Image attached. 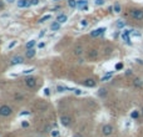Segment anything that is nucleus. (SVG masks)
<instances>
[{
    "label": "nucleus",
    "instance_id": "43",
    "mask_svg": "<svg viewBox=\"0 0 143 137\" xmlns=\"http://www.w3.org/2000/svg\"><path fill=\"white\" fill-rule=\"evenodd\" d=\"M3 6H4V5H3V3H0V9H2Z\"/></svg>",
    "mask_w": 143,
    "mask_h": 137
},
{
    "label": "nucleus",
    "instance_id": "16",
    "mask_svg": "<svg viewBox=\"0 0 143 137\" xmlns=\"http://www.w3.org/2000/svg\"><path fill=\"white\" fill-rule=\"evenodd\" d=\"M88 20H86V19H83V20H80V23H79V29H86L87 26H88Z\"/></svg>",
    "mask_w": 143,
    "mask_h": 137
},
{
    "label": "nucleus",
    "instance_id": "20",
    "mask_svg": "<svg viewBox=\"0 0 143 137\" xmlns=\"http://www.w3.org/2000/svg\"><path fill=\"white\" fill-rule=\"evenodd\" d=\"M66 90H70V89H66V87H64V86H56V91L58 92H64V91H66Z\"/></svg>",
    "mask_w": 143,
    "mask_h": 137
},
{
    "label": "nucleus",
    "instance_id": "9",
    "mask_svg": "<svg viewBox=\"0 0 143 137\" xmlns=\"http://www.w3.org/2000/svg\"><path fill=\"white\" fill-rule=\"evenodd\" d=\"M23 62H24V59H23L22 56H15V57H13L12 61H10L12 65H20V64H23Z\"/></svg>",
    "mask_w": 143,
    "mask_h": 137
},
{
    "label": "nucleus",
    "instance_id": "22",
    "mask_svg": "<svg viewBox=\"0 0 143 137\" xmlns=\"http://www.w3.org/2000/svg\"><path fill=\"white\" fill-rule=\"evenodd\" d=\"M74 54H76L77 56H82V54H83V50H82L80 47H78V49H76V50H74Z\"/></svg>",
    "mask_w": 143,
    "mask_h": 137
},
{
    "label": "nucleus",
    "instance_id": "8",
    "mask_svg": "<svg viewBox=\"0 0 143 137\" xmlns=\"http://www.w3.org/2000/svg\"><path fill=\"white\" fill-rule=\"evenodd\" d=\"M32 5L30 0H18V6L19 8H29Z\"/></svg>",
    "mask_w": 143,
    "mask_h": 137
},
{
    "label": "nucleus",
    "instance_id": "2",
    "mask_svg": "<svg viewBox=\"0 0 143 137\" xmlns=\"http://www.w3.org/2000/svg\"><path fill=\"white\" fill-rule=\"evenodd\" d=\"M13 113V108L8 105H2L0 106V116H3V117H8Z\"/></svg>",
    "mask_w": 143,
    "mask_h": 137
},
{
    "label": "nucleus",
    "instance_id": "33",
    "mask_svg": "<svg viewBox=\"0 0 143 137\" xmlns=\"http://www.w3.org/2000/svg\"><path fill=\"white\" fill-rule=\"evenodd\" d=\"M33 71H34V69H29V70H24L23 74H30V72H33Z\"/></svg>",
    "mask_w": 143,
    "mask_h": 137
},
{
    "label": "nucleus",
    "instance_id": "38",
    "mask_svg": "<svg viewBox=\"0 0 143 137\" xmlns=\"http://www.w3.org/2000/svg\"><path fill=\"white\" fill-rule=\"evenodd\" d=\"M44 46H45V44H44V43H40V44L38 45V47H39V49H43Z\"/></svg>",
    "mask_w": 143,
    "mask_h": 137
},
{
    "label": "nucleus",
    "instance_id": "6",
    "mask_svg": "<svg viewBox=\"0 0 143 137\" xmlns=\"http://www.w3.org/2000/svg\"><path fill=\"white\" fill-rule=\"evenodd\" d=\"M104 31H106V28H99V29H96V30H93V31L90 33V36H92V38L100 36L102 34H104Z\"/></svg>",
    "mask_w": 143,
    "mask_h": 137
},
{
    "label": "nucleus",
    "instance_id": "39",
    "mask_svg": "<svg viewBox=\"0 0 143 137\" xmlns=\"http://www.w3.org/2000/svg\"><path fill=\"white\" fill-rule=\"evenodd\" d=\"M126 75H127V76L132 75V71H130V70H127V71H126Z\"/></svg>",
    "mask_w": 143,
    "mask_h": 137
},
{
    "label": "nucleus",
    "instance_id": "27",
    "mask_svg": "<svg viewBox=\"0 0 143 137\" xmlns=\"http://www.w3.org/2000/svg\"><path fill=\"white\" fill-rule=\"evenodd\" d=\"M103 4H104V0H96V5H97V6H98V5L100 6V5H103Z\"/></svg>",
    "mask_w": 143,
    "mask_h": 137
},
{
    "label": "nucleus",
    "instance_id": "11",
    "mask_svg": "<svg viewBox=\"0 0 143 137\" xmlns=\"http://www.w3.org/2000/svg\"><path fill=\"white\" fill-rule=\"evenodd\" d=\"M84 85H86L87 87H94V86H96V81H94L93 79H87V80L84 81Z\"/></svg>",
    "mask_w": 143,
    "mask_h": 137
},
{
    "label": "nucleus",
    "instance_id": "25",
    "mask_svg": "<svg viewBox=\"0 0 143 137\" xmlns=\"http://www.w3.org/2000/svg\"><path fill=\"white\" fill-rule=\"evenodd\" d=\"M130 117H132V118H138V117H139V112H138V111H133V112L130 113Z\"/></svg>",
    "mask_w": 143,
    "mask_h": 137
},
{
    "label": "nucleus",
    "instance_id": "26",
    "mask_svg": "<svg viewBox=\"0 0 143 137\" xmlns=\"http://www.w3.org/2000/svg\"><path fill=\"white\" fill-rule=\"evenodd\" d=\"M14 98H15L16 101H20V100H23V95H20V93H16V95L14 96Z\"/></svg>",
    "mask_w": 143,
    "mask_h": 137
},
{
    "label": "nucleus",
    "instance_id": "5",
    "mask_svg": "<svg viewBox=\"0 0 143 137\" xmlns=\"http://www.w3.org/2000/svg\"><path fill=\"white\" fill-rule=\"evenodd\" d=\"M25 85L29 87V89H34L36 86V81L34 77H26L25 79Z\"/></svg>",
    "mask_w": 143,
    "mask_h": 137
},
{
    "label": "nucleus",
    "instance_id": "41",
    "mask_svg": "<svg viewBox=\"0 0 143 137\" xmlns=\"http://www.w3.org/2000/svg\"><path fill=\"white\" fill-rule=\"evenodd\" d=\"M44 34H45V30H43V31H42V33H40V35H39V36H43V35H44Z\"/></svg>",
    "mask_w": 143,
    "mask_h": 137
},
{
    "label": "nucleus",
    "instance_id": "13",
    "mask_svg": "<svg viewBox=\"0 0 143 137\" xmlns=\"http://www.w3.org/2000/svg\"><path fill=\"white\" fill-rule=\"evenodd\" d=\"M133 85H134L136 87H142V86H143V81H142L140 79L136 77V79L133 80Z\"/></svg>",
    "mask_w": 143,
    "mask_h": 137
},
{
    "label": "nucleus",
    "instance_id": "45",
    "mask_svg": "<svg viewBox=\"0 0 143 137\" xmlns=\"http://www.w3.org/2000/svg\"><path fill=\"white\" fill-rule=\"evenodd\" d=\"M54 1H56V0H54Z\"/></svg>",
    "mask_w": 143,
    "mask_h": 137
},
{
    "label": "nucleus",
    "instance_id": "23",
    "mask_svg": "<svg viewBox=\"0 0 143 137\" xmlns=\"http://www.w3.org/2000/svg\"><path fill=\"white\" fill-rule=\"evenodd\" d=\"M112 75H113V72H109V74H107L106 76H103V77H102V81H107V80H109V79L112 77Z\"/></svg>",
    "mask_w": 143,
    "mask_h": 137
},
{
    "label": "nucleus",
    "instance_id": "42",
    "mask_svg": "<svg viewBox=\"0 0 143 137\" xmlns=\"http://www.w3.org/2000/svg\"><path fill=\"white\" fill-rule=\"evenodd\" d=\"M6 1H8V3H10V4H12V3H14V1H15V0H6Z\"/></svg>",
    "mask_w": 143,
    "mask_h": 137
},
{
    "label": "nucleus",
    "instance_id": "15",
    "mask_svg": "<svg viewBox=\"0 0 143 137\" xmlns=\"http://www.w3.org/2000/svg\"><path fill=\"white\" fill-rule=\"evenodd\" d=\"M50 29H52V30H54V31H58V30L60 29V23H58V21L53 23V24L50 25Z\"/></svg>",
    "mask_w": 143,
    "mask_h": 137
},
{
    "label": "nucleus",
    "instance_id": "44",
    "mask_svg": "<svg viewBox=\"0 0 143 137\" xmlns=\"http://www.w3.org/2000/svg\"><path fill=\"white\" fill-rule=\"evenodd\" d=\"M140 112H142V115H143V107H142V110H140Z\"/></svg>",
    "mask_w": 143,
    "mask_h": 137
},
{
    "label": "nucleus",
    "instance_id": "29",
    "mask_svg": "<svg viewBox=\"0 0 143 137\" xmlns=\"http://www.w3.org/2000/svg\"><path fill=\"white\" fill-rule=\"evenodd\" d=\"M122 69H123V64L122 62H119V64L116 65V70H122Z\"/></svg>",
    "mask_w": 143,
    "mask_h": 137
},
{
    "label": "nucleus",
    "instance_id": "19",
    "mask_svg": "<svg viewBox=\"0 0 143 137\" xmlns=\"http://www.w3.org/2000/svg\"><path fill=\"white\" fill-rule=\"evenodd\" d=\"M50 18H52V15H50V14H48V15H44V16H43V18H42V19L39 20V23H44V21L49 20Z\"/></svg>",
    "mask_w": 143,
    "mask_h": 137
},
{
    "label": "nucleus",
    "instance_id": "21",
    "mask_svg": "<svg viewBox=\"0 0 143 137\" xmlns=\"http://www.w3.org/2000/svg\"><path fill=\"white\" fill-rule=\"evenodd\" d=\"M113 10H114V13H120V5L119 4H114Z\"/></svg>",
    "mask_w": 143,
    "mask_h": 137
},
{
    "label": "nucleus",
    "instance_id": "10",
    "mask_svg": "<svg viewBox=\"0 0 143 137\" xmlns=\"http://www.w3.org/2000/svg\"><path fill=\"white\" fill-rule=\"evenodd\" d=\"M66 20H68V16H66V15H64V14H60V15H58V16H56V21H58V23H60V24L65 23Z\"/></svg>",
    "mask_w": 143,
    "mask_h": 137
},
{
    "label": "nucleus",
    "instance_id": "18",
    "mask_svg": "<svg viewBox=\"0 0 143 137\" xmlns=\"http://www.w3.org/2000/svg\"><path fill=\"white\" fill-rule=\"evenodd\" d=\"M68 5L70 8H76L77 6V1H76V0H68Z\"/></svg>",
    "mask_w": 143,
    "mask_h": 137
},
{
    "label": "nucleus",
    "instance_id": "12",
    "mask_svg": "<svg viewBox=\"0 0 143 137\" xmlns=\"http://www.w3.org/2000/svg\"><path fill=\"white\" fill-rule=\"evenodd\" d=\"M35 56V49H26V57L32 59Z\"/></svg>",
    "mask_w": 143,
    "mask_h": 137
},
{
    "label": "nucleus",
    "instance_id": "36",
    "mask_svg": "<svg viewBox=\"0 0 143 137\" xmlns=\"http://www.w3.org/2000/svg\"><path fill=\"white\" fill-rule=\"evenodd\" d=\"M38 108H40V110H45V108H46V106H45V105H39V106H38Z\"/></svg>",
    "mask_w": 143,
    "mask_h": 137
},
{
    "label": "nucleus",
    "instance_id": "4",
    "mask_svg": "<svg viewBox=\"0 0 143 137\" xmlns=\"http://www.w3.org/2000/svg\"><path fill=\"white\" fill-rule=\"evenodd\" d=\"M60 122H62V125H63V126L68 127V126H70V125H72V118H70L69 116H66V115H63V116L60 117Z\"/></svg>",
    "mask_w": 143,
    "mask_h": 137
},
{
    "label": "nucleus",
    "instance_id": "31",
    "mask_svg": "<svg viewBox=\"0 0 143 137\" xmlns=\"http://www.w3.org/2000/svg\"><path fill=\"white\" fill-rule=\"evenodd\" d=\"M74 93H76V95H83L84 92H83L82 90H74Z\"/></svg>",
    "mask_w": 143,
    "mask_h": 137
},
{
    "label": "nucleus",
    "instance_id": "3",
    "mask_svg": "<svg viewBox=\"0 0 143 137\" xmlns=\"http://www.w3.org/2000/svg\"><path fill=\"white\" fill-rule=\"evenodd\" d=\"M102 132L104 136H110L113 133V126L112 125H104L102 127Z\"/></svg>",
    "mask_w": 143,
    "mask_h": 137
},
{
    "label": "nucleus",
    "instance_id": "7",
    "mask_svg": "<svg viewBox=\"0 0 143 137\" xmlns=\"http://www.w3.org/2000/svg\"><path fill=\"white\" fill-rule=\"evenodd\" d=\"M87 56H88L89 60H96V59H98V51H97L96 49H92V50L88 51Z\"/></svg>",
    "mask_w": 143,
    "mask_h": 137
},
{
    "label": "nucleus",
    "instance_id": "1",
    "mask_svg": "<svg viewBox=\"0 0 143 137\" xmlns=\"http://www.w3.org/2000/svg\"><path fill=\"white\" fill-rule=\"evenodd\" d=\"M130 16L137 21H142L143 20V9H132Z\"/></svg>",
    "mask_w": 143,
    "mask_h": 137
},
{
    "label": "nucleus",
    "instance_id": "17",
    "mask_svg": "<svg viewBox=\"0 0 143 137\" xmlns=\"http://www.w3.org/2000/svg\"><path fill=\"white\" fill-rule=\"evenodd\" d=\"M35 44H36L35 40H30V41H28V43H26V49H34Z\"/></svg>",
    "mask_w": 143,
    "mask_h": 137
},
{
    "label": "nucleus",
    "instance_id": "32",
    "mask_svg": "<svg viewBox=\"0 0 143 137\" xmlns=\"http://www.w3.org/2000/svg\"><path fill=\"white\" fill-rule=\"evenodd\" d=\"M30 3H32V5H38L39 4V0H30Z\"/></svg>",
    "mask_w": 143,
    "mask_h": 137
},
{
    "label": "nucleus",
    "instance_id": "37",
    "mask_svg": "<svg viewBox=\"0 0 143 137\" xmlns=\"http://www.w3.org/2000/svg\"><path fill=\"white\" fill-rule=\"evenodd\" d=\"M29 113H30L29 111H23V112L20 113V116H25V115H29Z\"/></svg>",
    "mask_w": 143,
    "mask_h": 137
},
{
    "label": "nucleus",
    "instance_id": "40",
    "mask_svg": "<svg viewBox=\"0 0 143 137\" xmlns=\"http://www.w3.org/2000/svg\"><path fill=\"white\" fill-rule=\"evenodd\" d=\"M136 61H137L138 64H140V65H143V60H140V59H137Z\"/></svg>",
    "mask_w": 143,
    "mask_h": 137
},
{
    "label": "nucleus",
    "instance_id": "28",
    "mask_svg": "<svg viewBox=\"0 0 143 137\" xmlns=\"http://www.w3.org/2000/svg\"><path fill=\"white\" fill-rule=\"evenodd\" d=\"M124 26V23L122 21V20H118V23H117V28H123Z\"/></svg>",
    "mask_w": 143,
    "mask_h": 137
},
{
    "label": "nucleus",
    "instance_id": "30",
    "mask_svg": "<svg viewBox=\"0 0 143 137\" xmlns=\"http://www.w3.org/2000/svg\"><path fill=\"white\" fill-rule=\"evenodd\" d=\"M52 136H53V137H56V136H59V131H58V130H54V131L52 132Z\"/></svg>",
    "mask_w": 143,
    "mask_h": 137
},
{
    "label": "nucleus",
    "instance_id": "24",
    "mask_svg": "<svg viewBox=\"0 0 143 137\" xmlns=\"http://www.w3.org/2000/svg\"><path fill=\"white\" fill-rule=\"evenodd\" d=\"M16 44H18V41H16V40H13V41H12V43L8 45V49H9V50H10V49H13V47H14Z\"/></svg>",
    "mask_w": 143,
    "mask_h": 137
},
{
    "label": "nucleus",
    "instance_id": "34",
    "mask_svg": "<svg viewBox=\"0 0 143 137\" xmlns=\"http://www.w3.org/2000/svg\"><path fill=\"white\" fill-rule=\"evenodd\" d=\"M44 93H45L46 96H49V95H50V89H45V90H44Z\"/></svg>",
    "mask_w": 143,
    "mask_h": 137
},
{
    "label": "nucleus",
    "instance_id": "14",
    "mask_svg": "<svg viewBox=\"0 0 143 137\" xmlns=\"http://www.w3.org/2000/svg\"><path fill=\"white\" fill-rule=\"evenodd\" d=\"M86 5H88V0H78V1H77V6H78L79 9H82V8L86 6Z\"/></svg>",
    "mask_w": 143,
    "mask_h": 137
},
{
    "label": "nucleus",
    "instance_id": "35",
    "mask_svg": "<svg viewBox=\"0 0 143 137\" xmlns=\"http://www.w3.org/2000/svg\"><path fill=\"white\" fill-rule=\"evenodd\" d=\"M22 126H23V127H29V122H26V121H23Z\"/></svg>",
    "mask_w": 143,
    "mask_h": 137
}]
</instances>
